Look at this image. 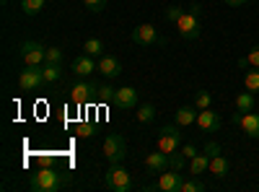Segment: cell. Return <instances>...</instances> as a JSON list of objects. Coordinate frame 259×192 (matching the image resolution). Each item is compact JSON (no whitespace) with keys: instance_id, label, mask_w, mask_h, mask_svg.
<instances>
[{"instance_id":"e575fe53","label":"cell","mask_w":259,"mask_h":192,"mask_svg":"<svg viewBox=\"0 0 259 192\" xmlns=\"http://www.w3.org/2000/svg\"><path fill=\"white\" fill-rule=\"evenodd\" d=\"M226 3H228L231 8H244V6L249 3V0H226Z\"/></svg>"},{"instance_id":"9a60e30c","label":"cell","mask_w":259,"mask_h":192,"mask_svg":"<svg viewBox=\"0 0 259 192\" xmlns=\"http://www.w3.org/2000/svg\"><path fill=\"white\" fill-rule=\"evenodd\" d=\"M143 164H145V169H148L150 174H161V172H166V169L171 166V164H168V153H163L161 148H158L156 153H148Z\"/></svg>"},{"instance_id":"74e56055","label":"cell","mask_w":259,"mask_h":192,"mask_svg":"<svg viewBox=\"0 0 259 192\" xmlns=\"http://www.w3.org/2000/svg\"><path fill=\"white\" fill-rule=\"evenodd\" d=\"M256 101H259V96H256Z\"/></svg>"},{"instance_id":"6da1fadb","label":"cell","mask_w":259,"mask_h":192,"mask_svg":"<svg viewBox=\"0 0 259 192\" xmlns=\"http://www.w3.org/2000/svg\"><path fill=\"white\" fill-rule=\"evenodd\" d=\"M200 13H202V8H200V3H192L182 16H179V21H177V29H179V34H182V39H197L200 34H202V18H200Z\"/></svg>"},{"instance_id":"44dd1931","label":"cell","mask_w":259,"mask_h":192,"mask_svg":"<svg viewBox=\"0 0 259 192\" xmlns=\"http://www.w3.org/2000/svg\"><path fill=\"white\" fill-rule=\"evenodd\" d=\"M241 70H246V68H259V45H254L251 50H249V55H244V57H239V62H236Z\"/></svg>"},{"instance_id":"277c9868","label":"cell","mask_w":259,"mask_h":192,"mask_svg":"<svg viewBox=\"0 0 259 192\" xmlns=\"http://www.w3.org/2000/svg\"><path fill=\"white\" fill-rule=\"evenodd\" d=\"M218 153H223V148L215 143V140H210L202 151L194 156L192 161H189V174L192 177H200V174H205L207 169H210V161H212V156H218Z\"/></svg>"},{"instance_id":"7402d4cb","label":"cell","mask_w":259,"mask_h":192,"mask_svg":"<svg viewBox=\"0 0 259 192\" xmlns=\"http://www.w3.org/2000/svg\"><path fill=\"white\" fill-rule=\"evenodd\" d=\"M83 55H91V57H101L104 55V42L99 36H91L83 42Z\"/></svg>"},{"instance_id":"4fadbf2b","label":"cell","mask_w":259,"mask_h":192,"mask_svg":"<svg viewBox=\"0 0 259 192\" xmlns=\"http://www.w3.org/2000/svg\"><path fill=\"white\" fill-rule=\"evenodd\" d=\"M70 70H73L78 78H89L91 73H96V70H99V62H96L91 55H80V57H75V60H73Z\"/></svg>"},{"instance_id":"8d00e7d4","label":"cell","mask_w":259,"mask_h":192,"mask_svg":"<svg viewBox=\"0 0 259 192\" xmlns=\"http://www.w3.org/2000/svg\"><path fill=\"white\" fill-rule=\"evenodd\" d=\"M0 3H3V6H8V0H0Z\"/></svg>"},{"instance_id":"f1b7e54d","label":"cell","mask_w":259,"mask_h":192,"mask_svg":"<svg viewBox=\"0 0 259 192\" xmlns=\"http://www.w3.org/2000/svg\"><path fill=\"white\" fill-rule=\"evenodd\" d=\"M114 94H117V89H114V86H109V83H104V86H99V89H96L99 101H114Z\"/></svg>"},{"instance_id":"ffe728a7","label":"cell","mask_w":259,"mask_h":192,"mask_svg":"<svg viewBox=\"0 0 259 192\" xmlns=\"http://www.w3.org/2000/svg\"><path fill=\"white\" fill-rule=\"evenodd\" d=\"M41 73H45V83H57L62 78V62H45Z\"/></svg>"},{"instance_id":"d6986e66","label":"cell","mask_w":259,"mask_h":192,"mask_svg":"<svg viewBox=\"0 0 259 192\" xmlns=\"http://www.w3.org/2000/svg\"><path fill=\"white\" fill-rule=\"evenodd\" d=\"M207 172H210L215 179H226V177H228V172H231V164H228V159H226L223 153H218V156H212Z\"/></svg>"},{"instance_id":"ba28073f","label":"cell","mask_w":259,"mask_h":192,"mask_svg":"<svg viewBox=\"0 0 259 192\" xmlns=\"http://www.w3.org/2000/svg\"><path fill=\"white\" fill-rule=\"evenodd\" d=\"M133 42L140 45V47H158V45H163L166 39L158 34V29L153 24H140V26L133 29Z\"/></svg>"},{"instance_id":"603a6c76","label":"cell","mask_w":259,"mask_h":192,"mask_svg":"<svg viewBox=\"0 0 259 192\" xmlns=\"http://www.w3.org/2000/svg\"><path fill=\"white\" fill-rule=\"evenodd\" d=\"M254 104H256V99H254L251 91H241L239 96H236V109L239 112H251Z\"/></svg>"},{"instance_id":"8fae6325","label":"cell","mask_w":259,"mask_h":192,"mask_svg":"<svg viewBox=\"0 0 259 192\" xmlns=\"http://www.w3.org/2000/svg\"><path fill=\"white\" fill-rule=\"evenodd\" d=\"M182 172L179 169H168V172H161L158 182L153 184V189H161V192H182Z\"/></svg>"},{"instance_id":"9c48e42d","label":"cell","mask_w":259,"mask_h":192,"mask_svg":"<svg viewBox=\"0 0 259 192\" xmlns=\"http://www.w3.org/2000/svg\"><path fill=\"white\" fill-rule=\"evenodd\" d=\"M231 122L239 125L249 138L259 140V112H239V109H236L233 117H231Z\"/></svg>"},{"instance_id":"5bb4252c","label":"cell","mask_w":259,"mask_h":192,"mask_svg":"<svg viewBox=\"0 0 259 192\" xmlns=\"http://www.w3.org/2000/svg\"><path fill=\"white\" fill-rule=\"evenodd\" d=\"M114 106H119V109H138V91L133 86H124V89H117L114 94Z\"/></svg>"},{"instance_id":"e0dca14e","label":"cell","mask_w":259,"mask_h":192,"mask_svg":"<svg viewBox=\"0 0 259 192\" xmlns=\"http://www.w3.org/2000/svg\"><path fill=\"white\" fill-rule=\"evenodd\" d=\"M197 125H200V130H202V133H218L223 122H221L218 112H212V109H202V112L197 114Z\"/></svg>"},{"instance_id":"4316f807","label":"cell","mask_w":259,"mask_h":192,"mask_svg":"<svg viewBox=\"0 0 259 192\" xmlns=\"http://www.w3.org/2000/svg\"><path fill=\"white\" fill-rule=\"evenodd\" d=\"M194 106H197V109L202 112V109H210V106H212V94L210 91H197V94H194Z\"/></svg>"},{"instance_id":"d6a6232c","label":"cell","mask_w":259,"mask_h":192,"mask_svg":"<svg viewBox=\"0 0 259 192\" xmlns=\"http://www.w3.org/2000/svg\"><path fill=\"white\" fill-rule=\"evenodd\" d=\"M182 153H184V156H187V159L192 161L194 156H197V153H200V148H197V145H194V143H184V145H182Z\"/></svg>"},{"instance_id":"3957f363","label":"cell","mask_w":259,"mask_h":192,"mask_svg":"<svg viewBox=\"0 0 259 192\" xmlns=\"http://www.w3.org/2000/svg\"><path fill=\"white\" fill-rule=\"evenodd\" d=\"M104 187L112 192H130L133 189V177H130L127 169H122V164H109L104 174Z\"/></svg>"},{"instance_id":"83f0119b","label":"cell","mask_w":259,"mask_h":192,"mask_svg":"<svg viewBox=\"0 0 259 192\" xmlns=\"http://www.w3.org/2000/svg\"><path fill=\"white\" fill-rule=\"evenodd\" d=\"M202 189H205V184L197 177H192V174H189V179L182 182V192H202Z\"/></svg>"},{"instance_id":"7a4b0ae2","label":"cell","mask_w":259,"mask_h":192,"mask_svg":"<svg viewBox=\"0 0 259 192\" xmlns=\"http://www.w3.org/2000/svg\"><path fill=\"white\" fill-rule=\"evenodd\" d=\"M29 187H31L34 192H57V189L62 187V177H60L57 169L45 166V169H39L36 174H31Z\"/></svg>"},{"instance_id":"ac0fdd59","label":"cell","mask_w":259,"mask_h":192,"mask_svg":"<svg viewBox=\"0 0 259 192\" xmlns=\"http://www.w3.org/2000/svg\"><path fill=\"white\" fill-rule=\"evenodd\" d=\"M197 114H200V109H197L194 104H184V106H179V109H177L174 122H177L179 127H187V125H194V122H197Z\"/></svg>"},{"instance_id":"cb8c5ba5","label":"cell","mask_w":259,"mask_h":192,"mask_svg":"<svg viewBox=\"0 0 259 192\" xmlns=\"http://www.w3.org/2000/svg\"><path fill=\"white\" fill-rule=\"evenodd\" d=\"M156 120V106L153 104H140L138 106V122L140 125H150Z\"/></svg>"},{"instance_id":"484cf974","label":"cell","mask_w":259,"mask_h":192,"mask_svg":"<svg viewBox=\"0 0 259 192\" xmlns=\"http://www.w3.org/2000/svg\"><path fill=\"white\" fill-rule=\"evenodd\" d=\"M244 89L246 91H259V68H254V70H246V75H244Z\"/></svg>"},{"instance_id":"30bf717a","label":"cell","mask_w":259,"mask_h":192,"mask_svg":"<svg viewBox=\"0 0 259 192\" xmlns=\"http://www.w3.org/2000/svg\"><path fill=\"white\" fill-rule=\"evenodd\" d=\"M41 83H45V73H41V68L26 65L24 70L18 73V89L21 91H36Z\"/></svg>"},{"instance_id":"7c38bea8","label":"cell","mask_w":259,"mask_h":192,"mask_svg":"<svg viewBox=\"0 0 259 192\" xmlns=\"http://www.w3.org/2000/svg\"><path fill=\"white\" fill-rule=\"evenodd\" d=\"M96 83L94 81H78L75 86L70 89V101L73 104H78V106H83L85 101H91L94 96H96Z\"/></svg>"},{"instance_id":"5b68a950","label":"cell","mask_w":259,"mask_h":192,"mask_svg":"<svg viewBox=\"0 0 259 192\" xmlns=\"http://www.w3.org/2000/svg\"><path fill=\"white\" fill-rule=\"evenodd\" d=\"M18 55H21V60H24V65L41 68L47 62V47H41L39 42H31V39H26L24 45L18 47Z\"/></svg>"},{"instance_id":"4dcf8cb0","label":"cell","mask_w":259,"mask_h":192,"mask_svg":"<svg viewBox=\"0 0 259 192\" xmlns=\"http://www.w3.org/2000/svg\"><path fill=\"white\" fill-rule=\"evenodd\" d=\"M83 6L89 8L91 13H101L106 8V0H83Z\"/></svg>"},{"instance_id":"1f68e13d","label":"cell","mask_w":259,"mask_h":192,"mask_svg":"<svg viewBox=\"0 0 259 192\" xmlns=\"http://www.w3.org/2000/svg\"><path fill=\"white\" fill-rule=\"evenodd\" d=\"M182 13H184V11H182V6H168V8H166V18L171 21V24H177Z\"/></svg>"},{"instance_id":"836d02e7","label":"cell","mask_w":259,"mask_h":192,"mask_svg":"<svg viewBox=\"0 0 259 192\" xmlns=\"http://www.w3.org/2000/svg\"><path fill=\"white\" fill-rule=\"evenodd\" d=\"M47 62H62V50L60 47H47Z\"/></svg>"},{"instance_id":"52a82bcc","label":"cell","mask_w":259,"mask_h":192,"mask_svg":"<svg viewBox=\"0 0 259 192\" xmlns=\"http://www.w3.org/2000/svg\"><path fill=\"white\" fill-rule=\"evenodd\" d=\"M158 148L163 153H177L182 148V127L174 122V125H166L161 127V135H158Z\"/></svg>"},{"instance_id":"d4e9b609","label":"cell","mask_w":259,"mask_h":192,"mask_svg":"<svg viewBox=\"0 0 259 192\" xmlns=\"http://www.w3.org/2000/svg\"><path fill=\"white\" fill-rule=\"evenodd\" d=\"M45 8V0H21V11L26 16H39Z\"/></svg>"},{"instance_id":"d590c367","label":"cell","mask_w":259,"mask_h":192,"mask_svg":"<svg viewBox=\"0 0 259 192\" xmlns=\"http://www.w3.org/2000/svg\"><path fill=\"white\" fill-rule=\"evenodd\" d=\"M78 135H91V125H78Z\"/></svg>"},{"instance_id":"8992f818","label":"cell","mask_w":259,"mask_h":192,"mask_svg":"<svg viewBox=\"0 0 259 192\" xmlns=\"http://www.w3.org/2000/svg\"><path fill=\"white\" fill-rule=\"evenodd\" d=\"M104 156L109 164H122L127 156V140L119 133H112L104 138Z\"/></svg>"},{"instance_id":"f546056e","label":"cell","mask_w":259,"mask_h":192,"mask_svg":"<svg viewBox=\"0 0 259 192\" xmlns=\"http://www.w3.org/2000/svg\"><path fill=\"white\" fill-rule=\"evenodd\" d=\"M187 161H189V159H187V156L182 153V148H179L177 153H171V156H168V164H171L168 169H179V172H182V169H184V164H187Z\"/></svg>"},{"instance_id":"2e32d148","label":"cell","mask_w":259,"mask_h":192,"mask_svg":"<svg viewBox=\"0 0 259 192\" xmlns=\"http://www.w3.org/2000/svg\"><path fill=\"white\" fill-rule=\"evenodd\" d=\"M99 73H101L104 78H117V75L122 73L119 57H114V55H101V57H99Z\"/></svg>"}]
</instances>
